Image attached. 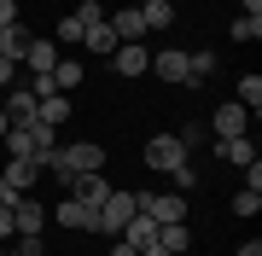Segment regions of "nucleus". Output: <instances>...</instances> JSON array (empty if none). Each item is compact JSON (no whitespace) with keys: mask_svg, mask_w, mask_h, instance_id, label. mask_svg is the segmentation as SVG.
Here are the masks:
<instances>
[{"mask_svg":"<svg viewBox=\"0 0 262 256\" xmlns=\"http://www.w3.org/2000/svg\"><path fill=\"white\" fill-rule=\"evenodd\" d=\"M175 140L187 146V152H192V146H204V123H181V128H175Z\"/></svg>","mask_w":262,"mask_h":256,"instance_id":"obj_23","label":"nucleus"},{"mask_svg":"<svg viewBox=\"0 0 262 256\" xmlns=\"http://www.w3.org/2000/svg\"><path fill=\"white\" fill-rule=\"evenodd\" d=\"M82 47H88V53H99V58H111V53L122 47V41H117V29H111V18L88 24V29H82Z\"/></svg>","mask_w":262,"mask_h":256,"instance_id":"obj_9","label":"nucleus"},{"mask_svg":"<svg viewBox=\"0 0 262 256\" xmlns=\"http://www.w3.org/2000/svg\"><path fill=\"white\" fill-rule=\"evenodd\" d=\"M215 146H222V157H227V163H239V169H245V163H256L251 134H233V140H215Z\"/></svg>","mask_w":262,"mask_h":256,"instance_id":"obj_17","label":"nucleus"},{"mask_svg":"<svg viewBox=\"0 0 262 256\" xmlns=\"http://www.w3.org/2000/svg\"><path fill=\"white\" fill-rule=\"evenodd\" d=\"M169 180H175V192H192V187H198V169H192V163H187V169H175V175H169Z\"/></svg>","mask_w":262,"mask_h":256,"instance_id":"obj_27","label":"nucleus"},{"mask_svg":"<svg viewBox=\"0 0 262 256\" xmlns=\"http://www.w3.org/2000/svg\"><path fill=\"white\" fill-rule=\"evenodd\" d=\"M111 256H134V245H122V239H117V245H111Z\"/></svg>","mask_w":262,"mask_h":256,"instance_id":"obj_34","label":"nucleus"},{"mask_svg":"<svg viewBox=\"0 0 262 256\" xmlns=\"http://www.w3.org/2000/svg\"><path fill=\"white\" fill-rule=\"evenodd\" d=\"M239 256H262V245H256V239H245V245H239Z\"/></svg>","mask_w":262,"mask_h":256,"instance_id":"obj_33","label":"nucleus"},{"mask_svg":"<svg viewBox=\"0 0 262 256\" xmlns=\"http://www.w3.org/2000/svg\"><path fill=\"white\" fill-rule=\"evenodd\" d=\"M70 198L88 204V210H99L105 198H111V180H105V175H76V180H70Z\"/></svg>","mask_w":262,"mask_h":256,"instance_id":"obj_8","label":"nucleus"},{"mask_svg":"<svg viewBox=\"0 0 262 256\" xmlns=\"http://www.w3.org/2000/svg\"><path fill=\"white\" fill-rule=\"evenodd\" d=\"M233 41H262V18L239 12V18H233Z\"/></svg>","mask_w":262,"mask_h":256,"instance_id":"obj_21","label":"nucleus"},{"mask_svg":"<svg viewBox=\"0 0 262 256\" xmlns=\"http://www.w3.org/2000/svg\"><path fill=\"white\" fill-rule=\"evenodd\" d=\"M140 18H146V35H158V29L175 24V6L169 0H140Z\"/></svg>","mask_w":262,"mask_h":256,"instance_id":"obj_13","label":"nucleus"},{"mask_svg":"<svg viewBox=\"0 0 262 256\" xmlns=\"http://www.w3.org/2000/svg\"><path fill=\"white\" fill-rule=\"evenodd\" d=\"M239 105H245V111L262 105V76H239Z\"/></svg>","mask_w":262,"mask_h":256,"instance_id":"obj_22","label":"nucleus"},{"mask_svg":"<svg viewBox=\"0 0 262 256\" xmlns=\"http://www.w3.org/2000/svg\"><path fill=\"white\" fill-rule=\"evenodd\" d=\"M134 210H140V204H134V192H117V187H111V198L99 204V233H111V239H117V233H122V221H128Z\"/></svg>","mask_w":262,"mask_h":256,"instance_id":"obj_3","label":"nucleus"},{"mask_svg":"<svg viewBox=\"0 0 262 256\" xmlns=\"http://www.w3.org/2000/svg\"><path fill=\"white\" fill-rule=\"evenodd\" d=\"M53 221H64L70 233H99V210H88V204H76V198H58Z\"/></svg>","mask_w":262,"mask_h":256,"instance_id":"obj_7","label":"nucleus"},{"mask_svg":"<svg viewBox=\"0 0 262 256\" xmlns=\"http://www.w3.org/2000/svg\"><path fill=\"white\" fill-rule=\"evenodd\" d=\"M12 227L18 233H41L47 227V204H41L35 192H18V198H12Z\"/></svg>","mask_w":262,"mask_h":256,"instance_id":"obj_4","label":"nucleus"},{"mask_svg":"<svg viewBox=\"0 0 262 256\" xmlns=\"http://www.w3.org/2000/svg\"><path fill=\"white\" fill-rule=\"evenodd\" d=\"M111 70H117V76H146V70H151L146 41H122V47L111 53Z\"/></svg>","mask_w":262,"mask_h":256,"instance_id":"obj_6","label":"nucleus"},{"mask_svg":"<svg viewBox=\"0 0 262 256\" xmlns=\"http://www.w3.org/2000/svg\"><path fill=\"white\" fill-rule=\"evenodd\" d=\"M204 76H215V53H210V47H198V53H187V87H192V82H204Z\"/></svg>","mask_w":262,"mask_h":256,"instance_id":"obj_18","label":"nucleus"},{"mask_svg":"<svg viewBox=\"0 0 262 256\" xmlns=\"http://www.w3.org/2000/svg\"><path fill=\"white\" fill-rule=\"evenodd\" d=\"M18 64L29 70V76H47V70L58 64V41H53V35H29V47H24Z\"/></svg>","mask_w":262,"mask_h":256,"instance_id":"obj_5","label":"nucleus"},{"mask_svg":"<svg viewBox=\"0 0 262 256\" xmlns=\"http://www.w3.org/2000/svg\"><path fill=\"white\" fill-rule=\"evenodd\" d=\"M187 146H181L175 140V134H151V140H146V169L151 175H175V169H187Z\"/></svg>","mask_w":262,"mask_h":256,"instance_id":"obj_1","label":"nucleus"},{"mask_svg":"<svg viewBox=\"0 0 262 256\" xmlns=\"http://www.w3.org/2000/svg\"><path fill=\"white\" fill-rule=\"evenodd\" d=\"M18 227H12V204H0V239H12Z\"/></svg>","mask_w":262,"mask_h":256,"instance_id":"obj_29","label":"nucleus"},{"mask_svg":"<svg viewBox=\"0 0 262 256\" xmlns=\"http://www.w3.org/2000/svg\"><path fill=\"white\" fill-rule=\"evenodd\" d=\"M0 180H6L12 192H29V187L41 180V163H29V157H12V163H6V175H0Z\"/></svg>","mask_w":262,"mask_h":256,"instance_id":"obj_11","label":"nucleus"},{"mask_svg":"<svg viewBox=\"0 0 262 256\" xmlns=\"http://www.w3.org/2000/svg\"><path fill=\"white\" fill-rule=\"evenodd\" d=\"M158 76L187 87V53H181V47H163V53H158Z\"/></svg>","mask_w":262,"mask_h":256,"instance_id":"obj_12","label":"nucleus"},{"mask_svg":"<svg viewBox=\"0 0 262 256\" xmlns=\"http://www.w3.org/2000/svg\"><path fill=\"white\" fill-rule=\"evenodd\" d=\"M239 12H251V18H262V0H239Z\"/></svg>","mask_w":262,"mask_h":256,"instance_id":"obj_32","label":"nucleus"},{"mask_svg":"<svg viewBox=\"0 0 262 256\" xmlns=\"http://www.w3.org/2000/svg\"><path fill=\"white\" fill-rule=\"evenodd\" d=\"M256 210H262V192H251V187H245L239 198H233V216H256Z\"/></svg>","mask_w":262,"mask_h":256,"instance_id":"obj_24","label":"nucleus"},{"mask_svg":"<svg viewBox=\"0 0 262 256\" xmlns=\"http://www.w3.org/2000/svg\"><path fill=\"white\" fill-rule=\"evenodd\" d=\"M58 47H82V18H76V12H70V18H58Z\"/></svg>","mask_w":262,"mask_h":256,"instance_id":"obj_20","label":"nucleus"},{"mask_svg":"<svg viewBox=\"0 0 262 256\" xmlns=\"http://www.w3.org/2000/svg\"><path fill=\"white\" fill-rule=\"evenodd\" d=\"M0 111H6L12 123H29V117H35V94H29V87H12V94H6V105H0Z\"/></svg>","mask_w":262,"mask_h":256,"instance_id":"obj_15","label":"nucleus"},{"mask_svg":"<svg viewBox=\"0 0 262 256\" xmlns=\"http://www.w3.org/2000/svg\"><path fill=\"white\" fill-rule=\"evenodd\" d=\"M6 128H12V117H6V111H0V134H6Z\"/></svg>","mask_w":262,"mask_h":256,"instance_id":"obj_36","label":"nucleus"},{"mask_svg":"<svg viewBox=\"0 0 262 256\" xmlns=\"http://www.w3.org/2000/svg\"><path fill=\"white\" fill-rule=\"evenodd\" d=\"M134 256H169V250L158 245V239H146V245H140V250H134Z\"/></svg>","mask_w":262,"mask_h":256,"instance_id":"obj_30","label":"nucleus"},{"mask_svg":"<svg viewBox=\"0 0 262 256\" xmlns=\"http://www.w3.org/2000/svg\"><path fill=\"white\" fill-rule=\"evenodd\" d=\"M12 198H18V192H12V187H6V180H0V204H12Z\"/></svg>","mask_w":262,"mask_h":256,"instance_id":"obj_35","label":"nucleus"},{"mask_svg":"<svg viewBox=\"0 0 262 256\" xmlns=\"http://www.w3.org/2000/svg\"><path fill=\"white\" fill-rule=\"evenodd\" d=\"M76 18H82V29H88V24L105 18V6H99V0H82V6H76Z\"/></svg>","mask_w":262,"mask_h":256,"instance_id":"obj_26","label":"nucleus"},{"mask_svg":"<svg viewBox=\"0 0 262 256\" xmlns=\"http://www.w3.org/2000/svg\"><path fill=\"white\" fill-rule=\"evenodd\" d=\"M111 29H117V41H140V35H146V18H140V6H122L117 18H111Z\"/></svg>","mask_w":262,"mask_h":256,"instance_id":"obj_14","label":"nucleus"},{"mask_svg":"<svg viewBox=\"0 0 262 256\" xmlns=\"http://www.w3.org/2000/svg\"><path fill=\"white\" fill-rule=\"evenodd\" d=\"M35 123H41V128H64V123H70V94L35 99Z\"/></svg>","mask_w":262,"mask_h":256,"instance_id":"obj_10","label":"nucleus"},{"mask_svg":"<svg viewBox=\"0 0 262 256\" xmlns=\"http://www.w3.org/2000/svg\"><path fill=\"white\" fill-rule=\"evenodd\" d=\"M76 82H82V64H76V58H58V64H53V87H58V94H70Z\"/></svg>","mask_w":262,"mask_h":256,"instance_id":"obj_19","label":"nucleus"},{"mask_svg":"<svg viewBox=\"0 0 262 256\" xmlns=\"http://www.w3.org/2000/svg\"><path fill=\"white\" fill-rule=\"evenodd\" d=\"M18 256H47V245H41V233H18Z\"/></svg>","mask_w":262,"mask_h":256,"instance_id":"obj_25","label":"nucleus"},{"mask_svg":"<svg viewBox=\"0 0 262 256\" xmlns=\"http://www.w3.org/2000/svg\"><path fill=\"white\" fill-rule=\"evenodd\" d=\"M210 134H215V140H233V134H251V111H245L239 99L215 105V117H210Z\"/></svg>","mask_w":262,"mask_h":256,"instance_id":"obj_2","label":"nucleus"},{"mask_svg":"<svg viewBox=\"0 0 262 256\" xmlns=\"http://www.w3.org/2000/svg\"><path fill=\"white\" fill-rule=\"evenodd\" d=\"M18 76V64H12V58H0V82H12Z\"/></svg>","mask_w":262,"mask_h":256,"instance_id":"obj_31","label":"nucleus"},{"mask_svg":"<svg viewBox=\"0 0 262 256\" xmlns=\"http://www.w3.org/2000/svg\"><path fill=\"white\" fill-rule=\"evenodd\" d=\"M158 245H163L169 256H181V250L192 245V233H187V221H163V227H158Z\"/></svg>","mask_w":262,"mask_h":256,"instance_id":"obj_16","label":"nucleus"},{"mask_svg":"<svg viewBox=\"0 0 262 256\" xmlns=\"http://www.w3.org/2000/svg\"><path fill=\"white\" fill-rule=\"evenodd\" d=\"M18 24V0H0V29H12Z\"/></svg>","mask_w":262,"mask_h":256,"instance_id":"obj_28","label":"nucleus"}]
</instances>
